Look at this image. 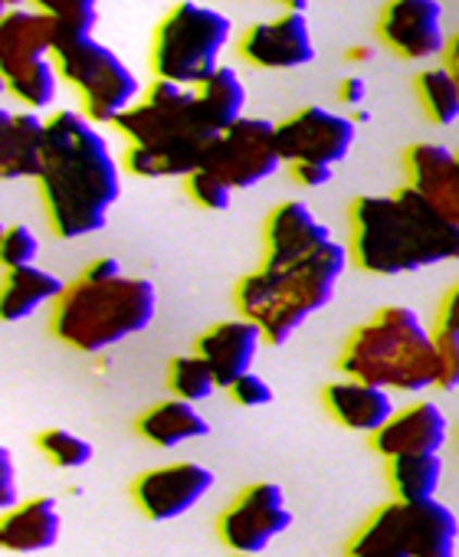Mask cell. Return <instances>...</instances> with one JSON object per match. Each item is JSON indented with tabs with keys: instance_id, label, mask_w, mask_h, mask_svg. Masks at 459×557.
Returning <instances> with one entry per match:
<instances>
[{
	"instance_id": "obj_1",
	"label": "cell",
	"mask_w": 459,
	"mask_h": 557,
	"mask_svg": "<svg viewBox=\"0 0 459 557\" xmlns=\"http://www.w3.org/2000/svg\"><path fill=\"white\" fill-rule=\"evenodd\" d=\"M37 187L60 239H83L106 226L122 194V174L109 141L83 112L60 109L47 119Z\"/></svg>"
},
{
	"instance_id": "obj_2",
	"label": "cell",
	"mask_w": 459,
	"mask_h": 557,
	"mask_svg": "<svg viewBox=\"0 0 459 557\" xmlns=\"http://www.w3.org/2000/svg\"><path fill=\"white\" fill-rule=\"evenodd\" d=\"M348 256L368 275H404L459 259V226L410 184L348 207Z\"/></svg>"
},
{
	"instance_id": "obj_3",
	"label": "cell",
	"mask_w": 459,
	"mask_h": 557,
	"mask_svg": "<svg viewBox=\"0 0 459 557\" xmlns=\"http://www.w3.org/2000/svg\"><path fill=\"white\" fill-rule=\"evenodd\" d=\"M112 125L128 141L122 158L125 171L145 181L187 177L203 164V151L216 135L197 102V92L164 79H154Z\"/></svg>"
},
{
	"instance_id": "obj_4",
	"label": "cell",
	"mask_w": 459,
	"mask_h": 557,
	"mask_svg": "<svg viewBox=\"0 0 459 557\" xmlns=\"http://www.w3.org/2000/svg\"><path fill=\"white\" fill-rule=\"evenodd\" d=\"M348 259V246L328 239L322 249L293 265H260L237 283L234 306L244 319L260 325L263 345H286L302 322L332 302Z\"/></svg>"
},
{
	"instance_id": "obj_5",
	"label": "cell",
	"mask_w": 459,
	"mask_h": 557,
	"mask_svg": "<svg viewBox=\"0 0 459 557\" xmlns=\"http://www.w3.org/2000/svg\"><path fill=\"white\" fill-rule=\"evenodd\" d=\"M338 371L384 391L420 394L436 384V338L413 309L384 306L348 335Z\"/></svg>"
},
{
	"instance_id": "obj_6",
	"label": "cell",
	"mask_w": 459,
	"mask_h": 557,
	"mask_svg": "<svg viewBox=\"0 0 459 557\" xmlns=\"http://www.w3.org/2000/svg\"><path fill=\"white\" fill-rule=\"evenodd\" d=\"M158 293L148 278L115 275L92 283L79 275L53 302L50 332L79 355H99L145 332L154 319Z\"/></svg>"
},
{
	"instance_id": "obj_7",
	"label": "cell",
	"mask_w": 459,
	"mask_h": 557,
	"mask_svg": "<svg viewBox=\"0 0 459 557\" xmlns=\"http://www.w3.org/2000/svg\"><path fill=\"white\" fill-rule=\"evenodd\" d=\"M53 66L57 76L79 96L83 115L89 122H115L141 99L138 79L128 63L92 34L57 27Z\"/></svg>"
},
{
	"instance_id": "obj_8",
	"label": "cell",
	"mask_w": 459,
	"mask_h": 557,
	"mask_svg": "<svg viewBox=\"0 0 459 557\" xmlns=\"http://www.w3.org/2000/svg\"><path fill=\"white\" fill-rule=\"evenodd\" d=\"M230 34L234 27L220 11L203 8L197 0H181L161 17L151 37L154 79L187 89L200 86L220 66V53L230 44Z\"/></svg>"
},
{
	"instance_id": "obj_9",
	"label": "cell",
	"mask_w": 459,
	"mask_h": 557,
	"mask_svg": "<svg viewBox=\"0 0 459 557\" xmlns=\"http://www.w3.org/2000/svg\"><path fill=\"white\" fill-rule=\"evenodd\" d=\"M53 44L57 24L30 8L8 11L0 21V79L30 112L47 109L57 96Z\"/></svg>"
},
{
	"instance_id": "obj_10",
	"label": "cell",
	"mask_w": 459,
	"mask_h": 557,
	"mask_svg": "<svg viewBox=\"0 0 459 557\" xmlns=\"http://www.w3.org/2000/svg\"><path fill=\"white\" fill-rule=\"evenodd\" d=\"M230 190H250L283 168L276 148V122L244 115L234 125L216 132L203 151V164Z\"/></svg>"
},
{
	"instance_id": "obj_11",
	"label": "cell",
	"mask_w": 459,
	"mask_h": 557,
	"mask_svg": "<svg viewBox=\"0 0 459 557\" xmlns=\"http://www.w3.org/2000/svg\"><path fill=\"white\" fill-rule=\"evenodd\" d=\"M289 524L293 511L283 488L276 482H253L220 511L216 537L234 554H263Z\"/></svg>"
},
{
	"instance_id": "obj_12",
	"label": "cell",
	"mask_w": 459,
	"mask_h": 557,
	"mask_svg": "<svg viewBox=\"0 0 459 557\" xmlns=\"http://www.w3.org/2000/svg\"><path fill=\"white\" fill-rule=\"evenodd\" d=\"M355 145V122L351 115L328 112L322 106H306L289 119L276 122V148L283 164L315 161L335 168L348 158Z\"/></svg>"
},
{
	"instance_id": "obj_13",
	"label": "cell",
	"mask_w": 459,
	"mask_h": 557,
	"mask_svg": "<svg viewBox=\"0 0 459 557\" xmlns=\"http://www.w3.org/2000/svg\"><path fill=\"white\" fill-rule=\"evenodd\" d=\"M377 40L407 63H430L446 50L439 0H387L377 17Z\"/></svg>"
},
{
	"instance_id": "obj_14",
	"label": "cell",
	"mask_w": 459,
	"mask_h": 557,
	"mask_svg": "<svg viewBox=\"0 0 459 557\" xmlns=\"http://www.w3.org/2000/svg\"><path fill=\"white\" fill-rule=\"evenodd\" d=\"M213 488V472L200 462H171L141 472L132 482V502L148 521H174L187 515Z\"/></svg>"
},
{
	"instance_id": "obj_15",
	"label": "cell",
	"mask_w": 459,
	"mask_h": 557,
	"mask_svg": "<svg viewBox=\"0 0 459 557\" xmlns=\"http://www.w3.org/2000/svg\"><path fill=\"white\" fill-rule=\"evenodd\" d=\"M237 53L257 70H299L315 60V40L306 11H283L273 21H260L244 30Z\"/></svg>"
},
{
	"instance_id": "obj_16",
	"label": "cell",
	"mask_w": 459,
	"mask_h": 557,
	"mask_svg": "<svg viewBox=\"0 0 459 557\" xmlns=\"http://www.w3.org/2000/svg\"><path fill=\"white\" fill-rule=\"evenodd\" d=\"M263 345V332L260 325H253L250 319L237 315V319H226L210 325L197 345L194 355L210 368L216 387H230L237 377H244L247 371H253V358Z\"/></svg>"
},
{
	"instance_id": "obj_17",
	"label": "cell",
	"mask_w": 459,
	"mask_h": 557,
	"mask_svg": "<svg viewBox=\"0 0 459 557\" xmlns=\"http://www.w3.org/2000/svg\"><path fill=\"white\" fill-rule=\"evenodd\" d=\"M328 239V226L302 200H286L273 207L263 223V265H293Z\"/></svg>"
},
{
	"instance_id": "obj_18",
	"label": "cell",
	"mask_w": 459,
	"mask_h": 557,
	"mask_svg": "<svg viewBox=\"0 0 459 557\" xmlns=\"http://www.w3.org/2000/svg\"><path fill=\"white\" fill-rule=\"evenodd\" d=\"M446 436H449V423H446L443 410L433 400H413V404L394 410V417L377 433H371V449L381 459L413 456V453H439Z\"/></svg>"
},
{
	"instance_id": "obj_19",
	"label": "cell",
	"mask_w": 459,
	"mask_h": 557,
	"mask_svg": "<svg viewBox=\"0 0 459 557\" xmlns=\"http://www.w3.org/2000/svg\"><path fill=\"white\" fill-rule=\"evenodd\" d=\"M407 184L426 197L449 223L459 226V164L446 145L417 141L404 154Z\"/></svg>"
},
{
	"instance_id": "obj_20",
	"label": "cell",
	"mask_w": 459,
	"mask_h": 557,
	"mask_svg": "<svg viewBox=\"0 0 459 557\" xmlns=\"http://www.w3.org/2000/svg\"><path fill=\"white\" fill-rule=\"evenodd\" d=\"M322 407L325 413L351 430V433H377L390 417H394V400H390V391L377 387V384H364V381H355V377H342L335 384H328L322 391Z\"/></svg>"
},
{
	"instance_id": "obj_21",
	"label": "cell",
	"mask_w": 459,
	"mask_h": 557,
	"mask_svg": "<svg viewBox=\"0 0 459 557\" xmlns=\"http://www.w3.org/2000/svg\"><path fill=\"white\" fill-rule=\"evenodd\" d=\"M60 541V508L50 495H37L0 511V550L37 554Z\"/></svg>"
},
{
	"instance_id": "obj_22",
	"label": "cell",
	"mask_w": 459,
	"mask_h": 557,
	"mask_svg": "<svg viewBox=\"0 0 459 557\" xmlns=\"http://www.w3.org/2000/svg\"><path fill=\"white\" fill-rule=\"evenodd\" d=\"M44 138H47V119L37 112H8L0 109V177L4 181H24L40 174L44 158Z\"/></svg>"
},
{
	"instance_id": "obj_23",
	"label": "cell",
	"mask_w": 459,
	"mask_h": 557,
	"mask_svg": "<svg viewBox=\"0 0 459 557\" xmlns=\"http://www.w3.org/2000/svg\"><path fill=\"white\" fill-rule=\"evenodd\" d=\"M135 433L158 446V449H174V446H184L190 440H200L210 433V423L197 413L194 404L187 400H177V397H168V400H158L151 404L138 420H135Z\"/></svg>"
},
{
	"instance_id": "obj_24",
	"label": "cell",
	"mask_w": 459,
	"mask_h": 557,
	"mask_svg": "<svg viewBox=\"0 0 459 557\" xmlns=\"http://www.w3.org/2000/svg\"><path fill=\"white\" fill-rule=\"evenodd\" d=\"M63 283L40 269V265H24V269H8L4 283H0V322H24L30 319L40 306H53L63 296Z\"/></svg>"
},
{
	"instance_id": "obj_25",
	"label": "cell",
	"mask_w": 459,
	"mask_h": 557,
	"mask_svg": "<svg viewBox=\"0 0 459 557\" xmlns=\"http://www.w3.org/2000/svg\"><path fill=\"white\" fill-rule=\"evenodd\" d=\"M345 557H413L404 531V508L397 498L368 515V521L345 544Z\"/></svg>"
},
{
	"instance_id": "obj_26",
	"label": "cell",
	"mask_w": 459,
	"mask_h": 557,
	"mask_svg": "<svg viewBox=\"0 0 459 557\" xmlns=\"http://www.w3.org/2000/svg\"><path fill=\"white\" fill-rule=\"evenodd\" d=\"M387 462V485L397 502H426L436 498L443 462L439 453H413V456H394Z\"/></svg>"
},
{
	"instance_id": "obj_27",
	"label": "cell",
	"mask_w": 459,
	"mask_h": 557,
	"mask_svg": "<svg viewBox=\"0 0 459 557\" xmlns=\"http://www.w3.org/2000/svg\"><path fill=\"white\" fill-rule=\"evenodd\" d=\"M194 92H197V102H200L207 122L213 125V132H223L226 125L244 119L247 89L230 66H216L200 86H194Z\"/></svg>"
},
{
	"instance_id": "obj_28",
	"label": "cell",
	"mask_w": 459,
	"mask_h": 557,
	"mask_svg": "<svg viewBox=\"0 0 459 557\" xmlns=\"http://www.w3.org/2000/svg\"><path fill=\"white\" fill-rule=\"evenodd\" d=\"M413 92L433 125H452L459 119V83L446 66L420 70L413 79Z\"/></svg>"
},
{
	"instance_id": "obj_29",
	"label": "cell",
	"mask_w": 459,
	"mask_h": 557,
	"mask_svg": "<svg viewBox=\"0 0 459 557\" xmlns=\"http://www.w3.org/2000/svg\"><path fill=\"white\" fill-rule=\"evenodd\" d=\"M168 391L177 400L200 404L216 391V381L197 355H181V358H171L168 364Z\"/></svg>"
},
{
	"instance_id": "obj_30",
	"label": "cell",
	"mask_w": 459,
	"mask_h": 557,
	"mask_svg": "<svg viewBox=\"0 0 459 557\" xmlns=\"http://www.w3.org/2000/svg\"><path fill=\"white\" fill-rule=\"evenodd\" d=\"M37 449L57 466V469H83L89 459H92V446L70 433V430H60V426H50L44 433H37Z\"/></svg>"
},
{
	"instance_id": "obj_31",
	"label": "cell",
	"mask_w": 459,
	"mask_h": 557,
	"mask_svg": "<svg viewBox=\"0 0 459 557\" xmlns=\"http://www.w3.org/2000/svg\"><path fill=\"white\" fill-rule=\"evenodd\" d=\"M30 11L50 17L63 30H83L92 34L99 17V0H27Z\"/></svg>"
},
{
	"instance_id": "obj_32",
	"label": "cell",
	"mask_w": 459,
	"mask_h": 557,
	"mask_svg": "<svg viewBox=\"0 0 459 557\" xmlns=\"http://www.w3.org/2000/svg\"><path fill=\"white\" fill-rule=\"evenodd\" d=\"M37 252H40V243L30 233V226H24V223L8 226L4 236H0V265L4 269L37 265Z\"/></svg>"
},
{
	"instance_id": "obj_33",
	"label": "cell",
	"mask_w": 459,
	"mask_h": 557,
	"mask_svg": "<svg viewBox=\"0 0 459 557\" xmlns=\"http://www.w3.org/2000/svg\"><path fill=\"white\" fill-rule=\"evenodd\" d=\"M184 187H187V197L200 207V210H226L230 207V197H234V190H230L216 174H210L207 168H197L184 177Z\"/></svg>"
},
{
	"instance_id": "obj_34",
	"label": "cell",
	"mask_w": 459,
	"mask_h": 557,
	"mask_svg": "<svg viewBox=\"0 0 459 557\" xmlns=\"http://www.w3.org/2000/svg\"><path fill=\"white\" fill-rule=\"evenodd\" d=\"M436 338V384L433 391H456L459 387V335L433 332Z\"/></svg>"
},
{
	"instance_id": "obj_35",
	"label": "cell",
	"mask_w": 459,
	"mask_h": 557,
	"mask_svg": "<svg viewBox=\"0 0 459 557\" xmlns=\"http://www.w3.org/2000/svg\"><path fill=\"white\" fill-rule=\"evenodd\" d=\"M226 394H230V400L240 404V407H266V404H273V387L260 374H253V371L237 377L234 384L226 387Z\"/></svg>"
},
{
	"instance_id": "obj_36",
	"label": "cell",
	"mask_w": 459,
	"mask_h": 557,
	"mask_svg": "<svg viewBox=\"0 0 459 557\" xmlns=\"http://www.w3.org/2000/svg\"><path fill=\"white\" fill-rule=\"evenodd\" d=\"M17 505V469L11 449L0 446V511Z\"/></svg>"
},
{
	"instance_id": "obj_37",
	"label": "cell",
	"mask_w": 459,
	"mask_h": 557,
	"mask_svg": "<svg viewBox=\"0 0 459 557\" xmlns=\"http://www.w3.org/2000/svg\"><path fill=\"white\" fill-rule=\"evenodd\" d=\"M289 174L299 187L306 190H315V187H325L332 181V168L328 164H315V161H296L289 164Z\"/></svg>"
},
{
	"instance_id": "obj_38",
	"label": "cell",
	"mask_w": 459,
	"mask_h": 557,
	"mask_svg": "<svg viewBox=\"0 0 459 557\" xmlns=\"http://www.w3.org/2000/svg\"><path fill=\"white\" fill-rule=\"evenodd\" d=\"M436 332L459 335V283L443 296V302L436 309Z\"/></svg>"
},
{
	"instance_id": "obj_39",
	"label": "cell",
	"mask_w": 459,
	"mask_h": 557,
	"mask_svg": "<svg viewBox=\"0 0 459 557\" xmlns=\"http://www.w3.org/2000/svg\"><path fill=\"white\" fill-rule=\"evenodd\" d=\"M364 79L361 76H348V79H342V86H338V102L342 106H348L351 112L355 109H361V102H364Z\"/></svg>"
},
{
	"instance_id": "obj_40",
	"label": "cell",
	"mask_w": 459,
	"mask_h": 557,
	"mask_svg": "<svg viewBox=\"0 0 459 557\" xmlns=\"http://www.w3.org/2000/svg\"><path fill=\"white\" fill-rule=\"evenodd\" d=\"M86 278H92V283H102V278H115V275H122V265H119V259H112V256H99V259H92L89 265H86V272H83Z\"/></svg>"
},
{
	"instance_id": "obj_41",
	"label": "cell",
	"mask_w": 459,
	"mask_h": 557,
	"mask_svg": "<svg viewBox=\"0 0 459 557\" xmlns=\"http://www.w3.org/2000/svg\"><path fill=\"white\" fill-rule=\"evenodd\" d=\"M443 66L449 70V76L459 83V30L446 37V50H443Z\"/></svg>"
},
{
	"instance_id": "obj_42",
	"label": "cell",
	"mask_w": 459,
	"mask_h": 557,
	"mask_svg": "<svg viewBox=\"0 0 459 557\" xmlns=\"http://www.w3.org/2000/svg\"><path fill=\"white\" fill-rule=\"evenodd\" d=\"M345 57H348L351 63H368V60L374 57V50H371V47H355V50H348Z\"/></svg>"
},
{
	"instance_id": "obj_43",
	"label": "cell",
	"mask_w": 459,
	"mask_h": 557,
	"mask_svg": "<svg viewBox=\"0 0 459 557\" xmlns=\"http://www.w3.org/2000/svg\"><path fill=\"white\" fill-rule=\"evenodd\" d=\"M273 4H280L283 11H306L309 0H273Z\"/></svg>"
},
{
	"instance_id": "obj_44",
	"label": "cell",
	"mask_w": 459,
	"mask_h": 557,
	"mask_svg": "<svg viewBox=\"0 0 459 557\" xmlns=\"http://www.w3.org/2000/svg\"><path fill=\"white\" fill-rule=\"evenodd\" d=\"M4 4H8L11 11H17V8H24V4H27V0H4Z\"/></svg>"
},
{
	"instance_id": "obj_45",
	"label": "cell",
	"mask_w": 459,
	"mask_h": 557,
	"mask_svg": "<svg viewBox=\"0 0 459 557\" xmlns=\"http://www.w3.org/2000/svg\"><path fill=\"white\" fill-rule=\"evenodd\" d=\"M8 11H11V8L4 4V0H0V21H4V14H8Z\"/></svg>"
},
{
	"instance_id": "obj_46",
	"label": "cell",
	"mask_w": 459,
	"mask_h": 557,
	"mask_svg": "<svg viewBox=\"0 0 459 557\" xmlns=\"http://www.w3.org/2000/svg\"><path fill=\"white\" fill-rule=\"evenodd\" d=\"M234 557H263V554H234Z\"/></svg>"
},
{
	"instance_id": "obj_47",
	"label": "cell",
	"mask_w": 459,
	"mask_h": 557,
	"mask_svg": "<svg viewBox=\"0 0 459 557\" xmlns=\"http://www.w3.org/2000/svg\"><path fill=\"white\" fill-rule=\"evenodd\" d=\"M8 92V86H4V79H0V96H4Z\"/></svg>"
},
{
	"instance_id": "obj_48",
	"label": "cell",
	"mask_w": 459,
	"mask_h": 557,
	"mask_svg": "<svg viewBox=\"0 0 459 557\" xmlns=\"http://www.w3.org/2000/svg\"><path fill=\"white\" fill-rule=\"evenodd\" d=\"M4 230H8V226H4V223H0V236H4Z\"/></svg>"
},
{
	"instance_id": "obj_49",
	"label": "cell",
	"mask_w": 459,
	"mask_h": 557,
	"mask_svg": "<svg viewBox=\"0 0 459 557\" xmlns=\"http://www.w3.org/2000/svg\"><path fill=\"white\" fill-rule=\"evenodd\" d=\"M456 164H459V154H456Z\"/></svg>"
},
{
	"instance_id": "obj_50",
	"label": "cell",
	"mask_w": 459,
	"mask_h": 557,
	"mask_svg": "<svg viewBox=\"0 0 459 557\" xmlns=\"http://www.w3.org/2000/svg\"><path fill=\"white\" fill-rule=\"evenodd\" d=\"M456 557H459V554H456Z\"/></svg>"
}]
</instances>
